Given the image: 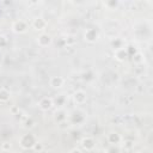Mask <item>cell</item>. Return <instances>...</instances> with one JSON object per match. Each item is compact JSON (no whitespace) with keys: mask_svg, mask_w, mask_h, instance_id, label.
<instances>
[{"mask_svg":"<svg viewBox=\"0 0 153 153\" xmlns=\"http://www.w3.org/2000/svg\"><path fill=\"white\" fill-rule=\"evenodd\" d=\"M36 141L37 140H36V137L32 134H24L19 139V145L24 149H32V147L36 143Z\"/></svg>","mask_w":153,"mask_h":153,"instance_id":"cell-1","label":"cell"},{"mask_svg":"<svg viewBox=\"0 0 153 153\" xmlns=\"http://www.w3.org/2000/svg\"><path fill=\"white\" fill-rule=\"evenodd\" d=\"M27 30H29V25H27V23H26L25 20H23V19H17V20H14V22L12 23V31H13L14 33L22 35V33H25Z\"/></svg>","mask_w":153,"mask_h":153,"instance_id":"cell-2","label":"cell"},{"mask_svg":"<svg viewBox=\"0 0 153 153\" xmlns=\"http://www.w3.org/2000/svg\"><path fill=\"white\" fill-rule=\"evenodd\" d=\"M31 26H32L36 31H39V32L42 33V32H44V30L47 29V26H48V22H47L43 17H35V18L32 19Z\"/></svg>","mask_w":153,"mask_h":153,"instance_id":"cell-3","label":"cell"},{"mask_svg":"<svg viewBox=\"0 0 153 153\" xmlns=\"http://www.w3.org/2000/svg\"><path fill=\"white\" fill-rule=\"evenodd\" d=\"M80 145H81L82 149H85L86 152H92L96 148V141L91 136H84L80 141Z\"/></svg>","mask_w":153,"mask_h":153,"instance_id":"cell-4","label":"cell"},{"mask_svg":"<svg viewBox=\"0 0 153 153\" xmlns=\"http://www.w3.org/2000/svg\"><path fill=\"white\" fill-rule=\"evenodd\" d=\"M51 43H53V37H51L49 33L42 32V33L38 35V37H37V44H38L41 48L49 47Z\"/></svg>","mask_w":153,"mask_h":153,"instance_id":"cell-5","label":"cell"},{"mask_svg":"<svg viewBox=\"0 0 153 153\" xmlns=\"http://www.w3.org/2000/svg\"><path fill=\"white\" fill-rule=\"evenodd\" d=\"M106 140H108V142H109L111 146H118V145H121V143L123 142L122 135L118 134L117 131H111V133H109L108 136H106Z\"/></svg>","mask_w":153,"mask_h":153,"instance_id":"cell-6","label":"cell"},{"mask_svg":"<svg viewBox=\"0 0 153 153\" xmlns=\"http://www.w3.org/2000/svg\"><path fill=\"white\" fill-rule=\"evenodd\" d=\"M53 106H54V100L50 97H43L38 102V108L42 111H49V110H51Z\"/></svg>","mask_w":153,"mask_h":153,"instance_id":"cell-7","label":"cell"},{"mask_svg":"<svg viewBox=\"0 0 153 153\" xmlns=\"http://www.w3.org/2000/svg\"><path fill=\"white\" fill-rule=\"evenodd\" d=\"M72 98H73V102H74L75 104L81 105V104H84V103L87 100V94H86L85 91H82V90H78V91H75V92L73 93Z\"/></svg>","mask_w":153,"mask_h":153,"instance_id":"cell-8","label":"cell"},{"mask_svg":"<svg viewBox=\"0 0 153 153\" xmlns=\"http://www.w3.org/2000/svg\"><path fill=\"white\" fill-rule=\"evenodd\" d=\"M98 36H99L98 31H97L96 29H93V27L87 29V30L85 31V33H84V38H85V41L88 42V43L96 42V41L98 39Z\"/></svg>","mask_w":153,"mask_h":153,"instance_id":"cell-9","label":"cell"},{"mask_svg":"<svg viewBox=\"0 0 153 153\" xmlns=\"http://www.w3.org/2000/svg\"><path fill=\"white\" fill-rule=\"evenodd\" d=\"M128 56H129L128 50H127V48H124V47L118 48V49H116V50L114 51V57H115L117 61H120V62H124Z\"/></svg>","mask_w":153,"mask_h":153,"instance_id":"cell-10","label":"cell"},{"mask_svg":"<svg viewBox=\"0 0 153 153\" xmlns=\"http://www.w3.org/2000/svg\"><path fill=\"white\" fill-rule=\"evenodd\" d=\"M49 85L53 88H61L65 85V79L62 76H60V75H53L49 79Z\"/></svg>","mask_w":153,"mask_h":153,"instance_id":"cell-11","label":"cell"},{"mask_svg":"<svg viewBox=\"0 0 153 153\" xmlns=\"http://www.w3.org/2000/svg\"><path fill=\"white\" fill-rule=\"evenodd\" d=\"M11 99V92L10 90L1 87L0 88V103H7Z\"/></svg>","mask_w":153,"mask_h":153,"instance_id":"cell-12","label":"cell"},{"mask_svg":"<svg viewBox=\"0 0 153 153\" xmlns=\"http://www.w3.org/2000/svg\"><path fill=\"white\" fill-rule=\"evenodd\" d=\"M66 117H67V116H66L65 111H62V110L55 112V121H57V122H62V121H65Z\"/></svg>","mask_w":153,"mask_h":153,"instance_id":"cell-13","label":"cell"},{"mask_svg":"<svg viewBox=\"0 0 153 153\" xmlns=\"http://www.w3.org/2000/svg\"><path fill=\"white\" fill-rule=\"evenodd\" d=\"M24 127H25V128H27V129L33 128V127H35V121H33V118H32V117L26 118V120L24 121Z\"/></svg>","mask_w":153,"mask_h":153,"instance_id":"cell-14","label":"cell"},{"mask_svg":"<svg viewBox=\"0 0 153 153\" xmlns=\"http://www.w3.org/2000/svg\"><path fill=\"white\" fill-rule=\"evenodd\" d=\"M43 148H44V146H43V143L39 142V141H36V143H35L33 147H32V149H33L35 152H42Z\"/></svg>","mask_w":153,"mask_h":153,"instance_id":"cell-15","label":"cell"},{"mask_svg":"<svg viewBox=\"0 0 153 153\" xmlns=\"http://www.w3.org/2000/svg\"><path fill=\"white\" fill-rule=\"evenodd\" d=\"M11 147H12V145H11V142H8V141H4V142L1 143V149H2L4 152H8V151L11 149Z\"/></svg>","mask_w":153,"mask_h":153,"instance_id":"cell-16","label":"cell"},{"mask_svg":"<svg viewBox=\"0 0 153 153\" xmlns=\"http://www.w3.org/2000/svg\"><path fill=\"white\" fill-rule=\"evenodd\" d=\"M118 1H106V2H104V6H106V7H109V8H111V6H118Z\"/></svg>","mask_w":153,"mask_h":153,"instance_id":"cell-17","label":"cell"},{"mask_svg":"<svg viewBox=\"0 0 153 153\" xmlns=\"http://www.w3.org/2000/svg\"><path fill=\"white\" fill-rule=\"evenodd\" d=\"M7 44V39L4 35H0V48H4Z\"/></svg>","mask_w":153,"mask_h":153,"instance_id":"cell-18","label":"cell"},{"mask_svg":"<svg viewBox=\"0 0 153 153\" xmlns=\"http://www.w3.org/2000/svg\"><path fill=\"white\" fill-rule=\"evenodd\" d=\"M68 153H82V152H81V149H80V148L74 147V148H72V149H71Z\"/></svg>","mask_w":153,"mask_h":153,"instance_id":"cell-19","label":"cell"},{"mask_svg":"<svg viewBox=\"0 0 153 153\" xmlns=\"http://www.w3.org/2000/svg\"><path fill=\"white\" fill-rule=\"evenodd\" d=\"M130 153H140V152H139V151H131Z\"/></svg>","mask_w":153,"mask_h":153,"instance_id":"cell-20","label":"cell"}]
</instances>
